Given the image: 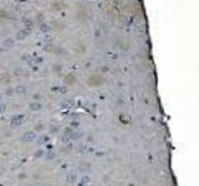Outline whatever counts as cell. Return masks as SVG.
Returning a JSON list of instances; mask_svg holds the SVG:
<instances>
[{
    "mask_svg": "<svg viewBox=\"0 0 199 186\" xmlns=\"http://www.w3.org/2000/svg\"><path fill=\"white\" fill-rule=\"evenodd\" d=\"M13 44H14V41H13V40H10V39H8L7 41H5V45H10V46H11Z\"/></svg>",
    "mask_w": 199,
    "mask_h": 186,
    "instance_id": "7a4b0ae2",
    "label": "cell"
},
{
    "mask_svg": "<svg viewBox=\"0 0 199 186\" xmlns=\"http://www.w3.org/2000/svg\"><path fill=\"white\" fill-rule=\"evenodd\" d=\"M25 36H26L25 31H19V32L16 34V39L17 40H22V39H25Z\"/></svg>",
    "mask_w": 199,
    "mask_h": 186,
    "instance_id": "6da1fadb",
    "label": "cell"
}]
</instances>
